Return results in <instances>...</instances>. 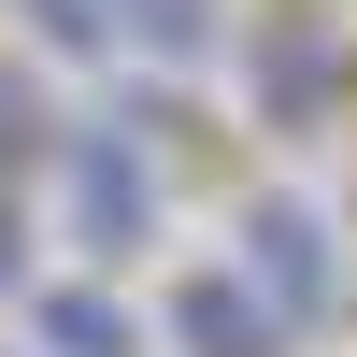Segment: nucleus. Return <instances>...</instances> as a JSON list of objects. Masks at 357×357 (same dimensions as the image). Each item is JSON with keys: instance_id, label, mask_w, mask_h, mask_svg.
Returning a JSON list of instances; mask_svg holds the SVG:
<instances>
[{"instance_id": "obj_1", "label": "nucleus", "mask_w": 357, "mask_h": 357, "mask_svg": "<svg viewBox=\"0 0 357 357\" xmlns=\"http://www.w3.org/2000/svg\"><path fill=\"white\" fill-rule=\"evenodd\" d=\"M229 272H243L257 301L286 314V343L343 314V257H329V215H314V200H257V215H243V257H229Z\"/></svg>"}, {"instance_id": "obj_2", "label": "nucleus", "mask_w": 357, "mask_h": 357, "mask_svg": "<svg viewBox=\"0 0 357 357\" xmlns=\"http://www.w3.org/2000/svg\"><path fill=\"white\" fill-rule=\"evenodd\" d=\"M57 172H72V243H86V257L158 243V172H143L129 129H72V143H57Z\"/></svg>"}, {"instance_id": "obj_3", "label": "nucleus", "mask_w": 357, "mask_h": 357, "mask_svg": "<svg viewBox=\"0 0 357 357\" xmlns=\"http://www.w3.org/2000/svg\"><path fill=\"white\" fill-rule=\"evenodd\" d=\"M243 86H257V114H272V129H329V100H343V43L314 15H272L243 43Z\"/></svg>"}, {"instance_id": "obj_4", "label": "nucleus", "mask_w": 357, "mask_h": 357, "mask_svg": "<svg viewBox=\"0 0 357 357\" xmlns=\"http://www.w3.org/2000/svg\"><path fill=\"white\" fill-rule=\"evenodd\" d=\"M172 343L186 357H286V314L257 301L243 272H186L172 286Z\"/></svg>"}, {"instance_id": "obj_5", "label": "nucleus", "mask_w": 357, "mask_h": 357, "mask_svg": "<svg viewBox=\"0 0 357 357\" xmlns=\"http://www.w3.org/2000/svg\"><path fill=\"white\" fill-rule=\"evenodd\" d=\"M114 43L158 57V72H200V57L229 43V0H114Z\"/></svg>"}, {"instance_id": "obj_6", "label": "nucleus", "mask_w": 357, "mask_h": 357, "mask_svg": "<svg viewBox=\"0 0 357 357\" xmlns=\"http://www.w3.org/2000/svg\"><path fill=\"white\" fill-rule=\"evenodd\" d=\"M29 329H43V357H143V329H129V301H114V286H43V301H29Z\"/></svg>"}, {"instance_id": "obj_7", "label": "nucleus", "mask_w": 357, "mask_h": 357, "mask_svg": "<svg viewBox=\"0 0 357 357\" xmlns=\"http://www.w3.org/2000/svg\"><path fill=\"white\" fill-rule=\"evenodd\" d=\"M43 143H57V114H43V86H29L15 57H0V172H29Z\"/></svg>"}, {"instance_id": "obj_8", "label": "nucleus", "mask_w": 357, "mask_h": 357, "mask_svg": "<svg viewBox=\"0 0 357 357\" xmlns=\"http://www.w3.org/2000/svg\"><path fill=\"white\" fill-rule=\"evenodd\" d=\"M15 15L43 29L57 57H100V43H114V0H15Z\"/></svg>"}, {"instance_id": "obj_9", "label": "nucleus", "mask_w": 357, "mask_h": 357, "mask_svg": "<svg viewBox=\"0 0 357 357\" xmlns=\"http://www.w3.org/2000/svg\"><path fill=\"white\" fill-rule=\"evenodd\" d=\"M29 286V229H15V200H0V301Z\"/></svg>"}]
</instances>
